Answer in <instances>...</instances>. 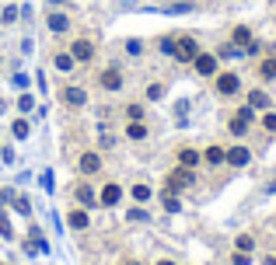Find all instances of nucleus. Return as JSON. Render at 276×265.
<instances>
[{
  "instance_id": "f257e3e1",
  "label": "nucleus",
  "mask_w": 276,
  "mask_h": 265,
  "mask_svg": "<svg viewBox=\"0 0 276 265\" xmlns=\"http://www.w3.org/2000/svg\"><path fill=\"white\" fill-rule=\"evenodd\" d=\"M171 56H175L178 63H193V60L200 56V42H196L193 35H178V39H175V49H171Z\"/></svg>"
},
{
  "instance_id": "f03ea898",
  "label": "nucleus",
  "mask_w": 276,
  "mask_h": 265,
  "mask_svg": "<svg viewBox=\"0 0 276 265\" xmlns=\"http://www.w3.org/2000/svg\"><path fill=\"white\" fill-rule=\"evenodd\" d=\"M196 182V175H193V168H175V171H168V192H182V189H189Z\"/></svg>"
},
{
  "instance_id": "7ed1b4c3",
  "label": "nucleus",
  "mask_w": 276,
  "mask_h": 265,
  "mask_svg": "<svg viewBox=\"0 0 276 265\" xmlns=\"http://www.w3.org/2000/svg\"><path fill=\"white\" fill-rule=\"evenodd\" d=\"M123 80H126V77H123L119 66H105V70L98 73V87H102V91H123Z\"/></svg>"
},
{
  "instance_id": "20e7f679",
  "label": "nucleus",
  "mask_w": 276,
  "mask_h": 265,
  "mask_svg": "<svg viewBox=\"0 0 276 265\" xmlns=\"http://www.w3.org/2000/svg\"><path fill=\"white\" fill-rule=\"evenodd\" d=\"M60 101H63L67 108H84V105H87V91H84V87H73V84H70V87H60Z\"/></svg>"
},
{
  "instance_id": "39448f33",
  "label": "nucleus",
  "mask_w": 276,
  "mask_h": 265,
  "mask_svg": "<svg viewBox=\"0 0 276 265\" xmlns=\"http://www.w3.org/2000/svg\"><path fill=\"white\" fill-rule=\"evenodd\" d=\"M70 56H73L77 63H91V60H95V42H87V39H73V42H70Z\"/></svg>"
},
{
  "instance_id": "423d86ee",
  "label": "nucleus",
  "mask_w": 276,
  "mask_h": 265,
  "mask_svg": "<svg viewBox=\"0 0 276 265\" xmlns=\"http://www.w3.org/2000/svg\"><path fill=\"white\" fill-rule=\"evenodd\" d=\"M119 199H123V185L119 182H105V189H102V196H98V206H119Z\"/></svg>"
},
{
  "instance_id": "0eeeda50",
  "label": "nucleus",
  "mask_w": 276,
  "mask_h": 265,
  "mask_svg": "<svg viewBox=\"0 0 276 265\" xmlns=\"http://www.w3.org/2000/svg\"><path fill=\"white\" fill-rule=\"evenodd\" d=\"M77 168H80V175H98V171H102V157H98L95 150H84L80 161H77Z\"/></svg>"
},
{
  "instance_id": "6e6552de",
  "label": "nucleus",
  "mask_w": 276,
  "mask_h": 265,
  "mask_svg": "<svg viewBox=\"0 0 276 265\" xmlns=\"http://www.w3.org/2000/svg\"><path fill=\"white\" fill-rule=\"evenodd\" d=\"M73 199H77V206H84V209H91V206H98V196H95V189H91V182H80V185L73 189Z\"/></svg>"
},
{
  "instance_id": "1a4fd4ad",
  "label": "nucleus",
  "mask_w": 276,
  "mask_h": 265,
  "mask_svg": "<svg viewBox=\"0 0 276 265\" xmlns=\"http://www.w3.org/2000/svg\"><path fill=\"white\" fill-rule=\"evenodd\" d=\"M248 122H252V108H238V112L231 115V126H227V129L234 132V136H245Z\"/></svg>"
},
{
  "instance_id": "9d476101",
  "label": "nucleus",
  "mask_w": 276,
  "mask_h": 265,
  "mask_svg": "<svg viewBox=\"0 0 276 265\" xmlns=\"http://www.w3.org/2000/svg\"><path fill=\"white\" fill-rule=\"evenodd\" d=\"M87 223H91V213H87L84 206H77V209L67 213V227L70 230H87Z\"/></svg>"
},
{
  "instance_id": "9b49d317",
  "label": "nucleus",
  "mask_w": 276,
  "mask_h": 265,
  "mask_svg": "<svg viewBox=\"0 0 276 265\" xmlns=\"http://www.w3.org/2000/svg\"><path fill=\"white\" fill-rule=\"evenodd\" d=\"M193 66H196L200 77H213V73H217V56H213V53H200V56L193 60Z\"/></svg>"
},
{
  "instance_id": "f8f14e48",
  "label": "nucleus",
  "mask_w": 276,
  "mask_h": 265,
  "mask_svg": "<svg viewBox=\"0 0 276 265\" xmlns=\"http://www.w3.org/2000/svg\"><path fill=\"white\" fill-rule=\"evenodd\" d=\"M238 87H241V77H238V73H220V77H217V91H220V94H234Z\"/></svg>"
},
{
  "instance_id": "ddd939ff",
  "label": "nucleus",
  "mask_w": 276,
  "mask_h": 265,
  "mask_svg": "<svg viewBox=\"0 0 276 265\" xmlns=\"http://www.w3.org/2000/svg\"><path fill=\"white\" fill-rule=\"evenodd\" d=\"M248 161H252V150H248V147H241V143H238V147H231V150H227V164L245 168Z\"/></svg>"
},
{
  "instance_id": "4468645a",
  "label": "nucleus",
  "mask_w": 276,
  "mask_h": 265,
  "mask_svg": "<svg viewBox=\"0 0 276 265\" xmlns=\"http://www.w3.org/2000/svg\"><path fill=\"white\" fill-rule=\"evenodd\" d=\"M67 28H70V18L63 14V11H53V14H49V32H56V35H63Z\"/></svg>"
},
{
  "instance_id": "2eb2a0df",
  "label": "nucleus",
  "mask_w": 276,
  "mask_h": 265,
  "mask_svg": "<svg viewBox=\"0 0 276 265\" xmlns=\"http://www.w3.org/2000/svg\"><path fill=\"white\" fill-rule=\"evenodd\" d=\"M200 157H203V154H200V150H193V147H182V150H178V164H182V168H196V164H200Z\"/></svg>"
},
{
  "instance_id": "dca6fc26",
  "label": "nucleus",
  "mask_w": 276,
  "mask_h": 265,
  "mask_svg": "<svg viewBox=\"0 0 276 265\" xmlns=\"http://www.w3.org/2000/svg\"><path fill=\"white\" fill-rule=\"evenodd\" d=\"M203 161H207V164H224V161H227V150L213 143V147H207V150H203Z\"/></svg>"
},
{
  "instance_id": "f3484780",
  "label": "nucleus",
  "mask_w": 276,
  "mask_h": 265,
  "mask_svg": "<svg viewBox=\"0 0 276 265\" xmlns=\"http://www.w3.org/2000/svg\"><path fill=\"white\" fill-rule=\"evenodd\" d=\"M53 66H56L60 73H73V66H77V60H73L70 53H56V56H53Z\"/></svg>"
},
{
  "instance_id": "a211bd4d",
  "label": "nucleus",
  "mask_w": 276,
  "mask_h": 265,
  "mask_svg": "<svg viewBox=\"0 0 276 265\" xmlns=\"http://www.w3.org/2000/svg\"><path fill=\"white\" fill-rule=\"evenodd\" d=\"M126 136H130V140H143V136H147V122H143V119H130V122H126Z\"/></svg>"
},
{
  "instance_id": "6ab92c4d",
  "label": "nucleus",
  "mask_w": 276,
  "mask_h": 265,
  "mask_svg": "<svg viewBox=\"0 0 276 265\" xmlns=\"http://www.w3.org/2000/svg\"><path fill=\"white\" fill-rule=\"evenodd\" d=\"M231 39H234V46H245V49H248V46L255 42V39H252V32H248L245 25H238V28L231 32Z\"/></svg>"
},
{
  "instance_id": "aec40b11",
  "label": "nucleus",
  "mask_w": 276,
  "mask_h": 265,
  "mask_svg": "<svg viewBox=\"0 0 276 265\" xmlns=\"http://www.w3.org/2000/svg\"><path fill=\"white\" fill-rule=\"evenodd\" d=\"M11 132H14V136H18V140H25V136H28V132H32V122H28V119H25V115H21V119H14V122H11Z\"/></svg>"
},
{
  "instance_id": "412c9836",
  "label": "nucleus",
  "mask_w": 276,
  "mask_h": 265,
  "mask_svg": "<svg viewBox=\"0 0 276 265\" xmlns=\"http://www.w3.org/2000/svg\"><path fill=\"white\" fill-rule=\"evenodd\" d=\"M248 108H269V94L266 91H252L248 94Z\"/></svg>"
},
{
  "instance_id": "4be33fe9",
  "label": "nucleus",
  "mask_w": 276,
  "mask_h": 265,
  "mask_svg": "<svg viewBox=\"0 0 276 265\" xmlns=\"http://www.w3.org/2000/svg\"><path fill=\"white\" fill-rule=\"evenodd\" d=\"M259 73H262L266 80H276V56H266V60L259 63Z\"/></svg>"
},
{
  "instance_id": "5701e85b",
  "label": "nucleus",
  "mask_w": 276,
  "mask_h": 265,
  "mask_svg": "<svg viewBox=\"0 0 276 265\" xmlns=\"http://www.w3.org/2000/svg\"><path fill=\"white\" fill-rule=\"evenodd\" d=\"M11 202H14V209L18 213H25V216H32V206H28V199L18 196V192H11Z\"/></svg>"
},
{
  "instance_id": "b1692460",
  "label": "nucleus",
  "mask_w": 276,
  "mask_h": 265,
  "mask_svg": "<svg viewBox=\"0 0 276 265\" xmlns=\"http://www.w3.org/2000/svg\"><path fill=\"white\" fill-rule=\"evenodd\" d=\"M18 108H21V115H28V112L35 108V98H32L28 91H25V94H18Z\"/></svg>"
},
{
  "instance_id": "393cba45",
  "label": "nucleus",
  "mask_w": 276,
  "mask_h": 265,
  "mask_svg": "<svg viewBox=\"0 0 276 265\" xmlns=\"http://www.w3.org/2000/svg\"><path fill=\"white\" fill-rule=\"evenodd\" d=\"M161 202H164V209H168V213H178V199H175V192H168V189H164V192H161Z\"/></svg>"
},
{
  "instance_id": "a878e982",
  "label": "nucleus",
  "mask_w": 276,
  "mask_h": 265,
  "mask_svg": "<svg viewBox=\"0 0 276 265\" xmlns=\"http://www.w3.org/2000/svg\"><path fill=\"white\" fill-rule=\"evenodd\" d=\"M133 199H137V202H147V199H150V185L137 182V185H133Z\"/></svg>"
},
{
  "instance_id": "bb28decb",
  "label": "nucleus",
  "mask_w": 276,
  "mask_h": 265,
  "mask_svg": "<svg viewBox=\"0 0 276 265\" xmlns=\"http://www.w3.org/2000/svg\"><path fill=\"white\" fill-rule=\"evenodd\" d=\"M262 129L276 136V112H266V115H262Z\"/></svg>"
},
{
  "instance_id": "cd10ccee",
  "label": "nucleus",
  "mask_w": 276,
  "mask_h": 265,
  "mask_svg": "<svg viewBox=\"0 0 276 265\" xmlns=\"http://www.w3.org/2000/svg\"><path fill=\"white\" fill-rule=\"evenodd\" d=\"M0 21H4V25H14V21H18V7H4Z\"/></svg>"
},
{
  "instance_id": "c85d7f7f",
  "label": "nucleus",
  "mask_w": 276,
  "mask_h": 265,
  "mask_svg": "<svg viewBox=\"0 0 276 265\" xmlns=\"http://www.w3.org/2000/svg\"><path fill=\"white\" fill-rule=\"evenodd\" d=\"M147 98H150V101H161V98H164V87H161V84H150V87H147Z\"/></svg>"
},
{
  "instance_id": "c756f323",
  "label": "nucleus",
  "mask_w": 276,
  "mask_h": 265,
  "mask_svg": "<svg viewBox=\"0 0 276 265\" xmlns=\"http://www.w3.org/2000/svg\"><path fill=\"white\" fill-rule=\"evenodd\" d=\"M126 119H143V105H126Z\"/></svg>"
},
{
  "instance_id": "7c9ffc66",
  "label": "nucleus",
  "mask_w": 276,
  "mask_h": 265,
  "mask_svg": "<svg viewBox=\"0 0 276 265\" xmlns=\"http://www.w3.org/2000/svg\"><path fill=\"white\" fill-rule=\"evenodd\" d=\"M238 251H245V255L252 251V237H248V234H241V237H238Z\"/></svg>"
},
{
  "instance_id": "2f4dec72",
  "label": "nucleus",
  "mask_w": 276,
  "mask_h": 265,
  "mask_svg": "<svg viewBox=\"0 0 276 265\" xmlns=\"http://www.w3.org/2000/svg\"><path fill=\"white\" fill-rule=\"evenodd\" d=\"M0 234H4V237H11V220H7L4 213H0Z\"/></svg>"
},
{
  "instance_id": "473e14b6",
  "label": "nucleus",
  "mask_w": 276,
  "mask_h": 265,
  "mask_svg": "<svg viewBox=\"0 0 276 265\" xmlns=\"http://www.w3.org/2000/svg\"><path fill=\"white\" fill-rule=\"evenodd\" d=\"M126 49H130L133 56H140V42H137V39H130V42H126Z\"/></svg>"
},
{
  "instance_id": "72a5a7b5",
  "label": "nucleus",
  "mask_w": 276,
  "mask_h": 265,
  "mask_svg": "<svg viewBox=\"0 0 276 265\" xmlns=\"http://www.w3.org/2000/svg\"><path fill=\"white\" fill-rule=\"evenodd\" d=\"M231 262H234V265H248V255H245V251H238V255L231 258Z\"/></svg>"
},
{
  "instance_id": "f704fd0d",
  "label": "nucleus",
  "mask_w": 276,
  "mask_h": 265,
  "mask_svg": "<svg viewBox=\"0 0 276 265\" xmlns=\"http://www.w3.org/2000/svg\"><path fill=\"white\" fill-rule=\"evenodd\" d=\"M157 265H175V262H171V258H161V262H157Z\"/></svg>"
},
{
  "instance_id": "c9c22d12",
  "label": "nucleus",
  "mask_w": 276,
  "mask_h": 265,
  "mask_svg": "<svg viewBox=\"0 0 276 265\" xmlns=\"http://www.w3.org/2000/svg\"><path fill=\"white\" fill-rule=\"evenodd\" d=\"M53 4H63V0H53Z\"/></svg>"
},
{
  "instance_id": "e433bc0d",
  "label": "nucleus",
  "mask_w": 276,
  "mask_h": 265,
  "mask_svg": "<svg viewBox=\"0 0 276 265\" xmlns=\"http://www.w3.org/2000/svg\"><path fill=\"white\" fill-rule=\"evenodd\" d=\"M126 265H137V262H126Z\"/></svg>"
}]
</instances>
